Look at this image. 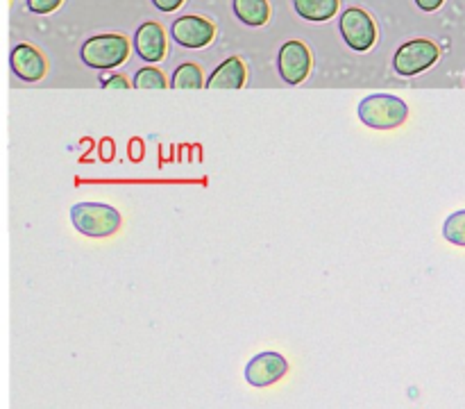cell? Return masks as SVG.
Returning a JSON list of instances; mask_svg holds the SVG:
<instances>
[{"instance_id":"obj_17","label":"cell","mask_w":465,"mask_h":409,"mask_svg":"<svg viewBox=\"0 0 465 409\" xmlns=\"http://www.w3.org/2000/svg\"><path fill=\"white\" fill-rule=\"evenodd\" d=\"M127 157L134 164H139L145 157V141L141 136H132L130 139V144H127Z\"/></svg>"},{"instance_id":"obj_8","label":"cell","mask_w":465,"mask_h":409,"mask_svg":"<svg viewBox=\"0 0 465 409\" xmlns=\"http://www.w3.org/2000/svg\"><path fill=\"white\" fill-rule=\"evenodd\" d=\"M289 373V362L280 353H259L245 366V380L252 386H271Z\"/></svg>"},{"instance_id":"obj_9","label":"cell","mask_w":465,"mask_h":409,"mask_svg":"<svg viewBox=\"0 0 465 409\" xmlns=\"http://www.w3.org/2000/svg\"><path fill=\"white\" fill-rule=\"evenodd\" d=\"M14 75L21 77L23 82H39L45 75V59L44 55L30 44H16L9 55Z\"/></svg>"},{"instance_id":"obj_14","label":"cell","mask_w":465,"mask_h":409,"mask_svg":"<svg viewBox=\"0 0 465 409\" xmlns=\"http://www.w3.org/2000/svg\"><path fill=\"white\" fill-rule=\"evenodd\" d=\"M171 86H175V89H200V86H204L203 68L193 62L180 64L173 73Z\"/></svg>"},{"instance_id":"obj_5","label":"cell","mask_w":465,"mask_h":409,"mask_svg":"<svg viewBox=\"0 0 465 409\" xmlns=\"http://www.w3.org/2000/svg\"><path fill=\"white\" fill-rule=\"evenodd\" d=\"M341 35L357 53H366L377 41V25L366 9L348 7L341 14Z\"/></svg>"},{"instance_id":"obj_18","label":"cell","mask_w":465,"mask_h":409,"mask_svg":"<svg viewBox=\"0 0 465 409\" xmlns=\"http://www.w3.org/2000/svg\"><path fill=\"white\" fill-rule=\"evenodd\" d=\"M62 5V0H27V7L35 14H53Z\"/></svg>"},{"instance_id":"obj_1","label":"cell","mask_w":465,"mask_h":409,"mask_svg":"<svg viewBox=\"0 0 465 409\" xmlns=\"http://www.w3.org/2000/svg\"><path fill=\"white\" fill-rule=\"evenodd\" d=\"M71 221L80 234L91 236V239H103V236L116 234L123 218L121 212L112 204L77 203L71 207Z\"/></svg>"},{"instance_id":"obj_7","label":"cell","mask_w":465,"mask_h":409,"mask_svg":"<svg viewBox=\"0 0 465 409\" xmlns=\"http://www.w3.org/2000/svg\"><path fill=\"white\" fill-rule=\"evenodd\" d=\"M171 36L182 48L200 50L212 44L213 36H216V27L203 16H182L173 23Z\"/></svg>"},{"instance_id":"obj_2","label":"cell","mask_w":465,"mask_h":409,"mask_svg":"<svg viewBox=\"0 0 465 409\" xmlns=\"http://www.w3.org/2000/svg\"><path fill=\"white\" fill-rule=\"evenodd\" d=\"M409 116V107L402 98L391 94H371L359 103V118L372 130H395Z\"/></svg>"},{"instance_id":"obj_13","label":"cell","mask_w":465,"mask_h":409,"mask_svg":"<svg viewBox=\"0 0 465 409\" xmlns=\"http://www.w3.org/2000/svg\"><path fill=\"white\" fill-rule=\"evenodd\" d=\"M293 7L307 21L322 23L339 12V0H293Z\"/></svg>"},{"instance_id":"obj_10","label":"cell","mask_w":465,"mask_h":409,"mask_svg":"<svg viewBox=\"0 0 465 409\" xmlns=\"http://www.w3.org/2000/svg\"><path fill=\"white\" fill-rule=\"evenodd\" d=\"M134 50L148 64H157L166 57V35L159 23L148 21L136 30Z\"/></svg>"},{"instance_id":"obj_21","label":"cell","mask_w":465,"mask_h":409,"mask_svg":"<svg viewBox=\"0 0 465 409\" xmlns=\"http://www.w3.org/2000/svg\"><path fill=\"white\" fill-rule=\"evenodd\" d=\"M153 5L159 9V12L171 14V12H177V9L184 5V0H153Z\"/></svg>"},{"instance_id":"obj_20","label":"cell","mask_w":465,"mask_h":409,"mask_svg":"<svg viewBox=\"0 0 465 409\" xmlns=\"http://www.w3.org/2000/svg\"><path fill=\"white\" fill-rule=\"evenodd\" d=\"M114 155H116V145H114V139H112V136H104V139L100 141V159H103V162H112Z\"/></svg>"},{"instance_id":"obj_6","label":"cell","mask_w":465,"mask_h":409,"mask_svg":"<svg viewBox=\"0 0 465 409\" xmlns=\"http://www.w3.org/2000/svg\"><path fill=\"white\" fill-rule=\"evenodd\" d=\"M277 68L286 85H302L312 73V53L302 41H286L277 55Z\"/></svg>"},{"instance_id":"obj_4","label":"cell","mask_w":465,"mask_h":409,"mask_svg":"<svg viewBox=\"0 0 465 409\" xmlns=\"http://www.w3.org/2000/svg\"><path fill=\"white\" fill-rule=\"evenodd\" d=\"M439 57H440V50L434 41L413 39V41H407L404 45H400V50L393 57V68L398 75L411 77L434 66V64L439 62Z\"/></svg>"},{"instance_id":"obj_15","label":"cell","mask_w":465,"mask_h":409,"mask_svg":"<svg viewBox=\"0 0 465 409\" xmlns=\"http://www.w3.org/2000/svg\"><path fill=\"white\" fill-rule=\"evenodd\" d=\"M443 236L454 245H463L465 248V209L450 214L443 223Z\"/></svg>"},{"instance_id":"obj_3","label":"cell","mask_w":465,"mask_h":409,"mask_svg":"<svg viewBox=\"0 0 465 409\" xmlns=\"http://www.w3.org/2000/svg\"><path fill=\"white\" fill-rule=\"evenodd\" d=\"M80 57L86 66L100 68H118L130 57V41L123 35H98L84 41L80 50Z\"/></svg>"},{"instance_id":"obj_19","label":"cell","mask_w":465,"mask_h":409,"mask_svg":"<svg viewBox=\"0 0 465 409\" xmlns=\"http://www.w3.org/2000/svg\"><path fill=\"white\" fill-rule=\"evenodd\" d=\"M100 82H103L104 86H112V89H127V86H130V82H127V77H123V75H114V73H103V75H100Z\"/></svg>"},{"instance_id":"obj_11","label":"cell","mask_w":465,"mask_h":409,"mask_svg":"<svg viewBox=\"0 0 465 409\" xmlns=\"http://www.w3.org/2000/svg\"><path fill=\"white\" fill-rule=\"evenodd\" d=\"M245 77H248V71H245L243 59L227 57L225 62L209 75L207 89H241V86L245 85Z\"/></svg>"},{"instance_id":"obj_16","label":"cell","mask_w":465,"mask_h":409,"mask_svg":"<svg viewBox=\"0 0 465 409\" xmlns=\"http://www.w3.org/2000/svg\"><path fill=\"white\" fill-rule=\"evenodd\" d=\"M132 85H134L136 89H166V75H163L159 68L145 66L136 71Z\"/></svg>"},{"instance_id":"obj_22","label":"cell","mask_w":465,"mask_h":409,"mask_svg":"<svg viewBox=\"0 0 465 409\" xmlns=\"http://www.w3.org/2000/svg\"><path fill=\"white\" fill-rule=\"evenodd\" d=\"M443 3L445 0H416V5L422 9V12H436Z\"/></svg>"},{"instance_id":"obj_12","label":"cell","mask_w":465,"mask_h":409,"mask_svg":"<svg viewBox=\"0 0 465 409\" xmlns=\"http://www.w3.org/2000/svg\"><path fill=\"white\" fill-rule=\"evenodd\" d=\"M234 14L245 25L262 27L271 18V5L268 0H234Z\"/></svg>"}]
</instances>
